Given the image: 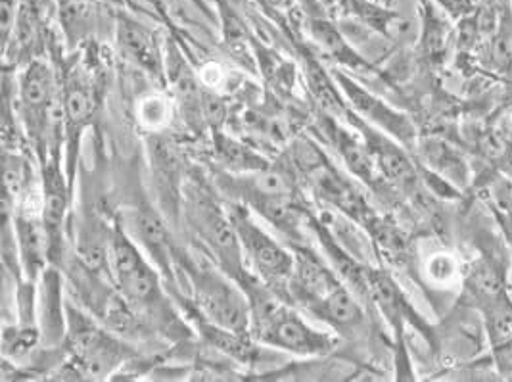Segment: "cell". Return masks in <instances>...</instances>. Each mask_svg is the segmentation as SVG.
<instances>
[{
    "label": "cell",
    "mask_w": 512,
    "mask_h": 382,
    "mask_svg": "<svg viewBox=\"0 0 512 382\" xmlns=\"http://www.w3.org/2000/svg\"><path fill=\"white\" fill-rule=\"evenodd\" d=\"M14 231L27 281L35 283L45 273L48 258L47 233L43 227V219L39 214L20 210V214L14 215Z\"/></svg>",
    "instance_id": "11"
},
{
    "label": "cell",
    "mask_w": 512,
    "mask_h": 382,
    "mask_svg": "<svg viewBox=\"0 0 512 382\" xmlns=\"http://www.w3.org/2000/svg\"><path fill=\"white\" fill-rule=\"evenodd\" d=\"M309 311L336 331H353L363 323V310L344 285L334 288L321 302L313 304Z\"/></svg>",
    "instance_id": "13"
},
{
    "label": "cell",
    "mask_w": 512,
    "mask_h": 382,
    "mask_svg": "<svg viewBox=\"0 0 512 382\" xmlns=\"http://www.w3.org/2000/svg\"><path fill=\"white\" fill-rule=\"evenodd\" d=\"M217 158L219 162L231 171L238 173H254L259 169L267 168V164L263 162L261 156H257L254 150H250L246 144L238 143L234 139H227L217 135Z\"/></svg>",
    "instance_id": "17"
},
{
    "label": "cell",
    "mask_w": 512,
    "mask_h": 382,
    "mask_svg": "<svg viewBox=\"0 0 512 382\" xmlns=\"http://www.w3.org/2000/svg\"><path fill=\"white\" fill-rule=\"evenodd\" d=\"M108 273L117 292L139 315L140 321H148L171 338L188 335L187 327L171 310V304L163 294L158 273L144 260L139 246L121 229H116L112 239L108 240Z\"/></svg>",
    "instance_id": "1"
},
{
    "label": "cell",
    "mask_w": 512,
    "mask_h": 382,
    "mask_svg": "<svg viewBox=\"0 0 512 382\" xmlns=\"http://www.w3.org/2000/svg\"><path fill=\"white\" fill-rule=\"evenodd\" d=\"M181 267L192 283V290L211 323L229 331L244 333L250 329V302L217 271L196 262H183Z\"/></svg>",
    "instance_id": "3"
},
{
    "label": "cell",
    "mask_w": 512,
    "mask_h": 382,
    "mask_svg": "<svg viewBox=\"0 0 512 382\" xmlns=\"http://www.w3.org/2000/svg\"><path fill=\"white\" fill-rule=\"evenodd\" d=\"M309 81L313 91L321 98V102H325L326 108H334V110H342V102L336 95L332 83L328 81L325 73L319 70V66H309Z\"/></svg>",
    "instance_id": "25"
},
{
    "label": "cell",
    "mask_w": 512,
    "mask_h": 382,
    "mask_svg": "<svg viewBox=\"0 0 512 382\" xmlns=\"http://www.w3.org/2000/svg\"><path fill=\"white\" fill-rule=\"evenodd\" d=\"M426 277L436 287H451L459 277V263L455 256L438 252L426 262Z\"/></svg>",
    "instance_id": "23"
},
{
    "label": "cell",
    "mask_w": 512,
    "mask_h": 382,
    "mask_svg": "<svg viewBox=\"0 0 512 382\" xmlns=\"http://www.w3.org/2000/svg\"><path fill=\"white\" fill-rule=\"evenodd\" d=\"M60 22L70 41H79L91 29L93 8L87 0H60Z\"/></svg>",
    "instance_id": "18"
},
{
    "label": "cell",
    "mask_w": 512,
    "mask_h": 382,
    "mask_svg": "<svg viewBox=\"0 0 512 382\" xmlns=\"http://www.w3.org/2000/svg\"><path fill=\"white\" fill-rule=\"evenodd\" d=\"M20 4L39 14L43 20H48L54 8V0H20Z\"/></svg>",
    "instance_id": "28"
},
{
    "label": "cell",
    "mask_w": 512,
    "mask_h": 382,
    "mask_svg": "<svg viewBox=\"0 0 512 382\" xmlns=\"http://www.w3.org/2000/svg\"><path fill=\"white\" fill-rule=\"evenodd\" d=\"M62 112L66 114L71 125H77V127H81L93 114V98H91L89 89L81 81H77V79L70 81V85L66 89V96H64Z\"/></svg>",
    "instance_id": "19"
},
{
    "label": "cell",
    "mask_w": 512,
    "mask_h": 382,
    "mask_svg": "<svg viewBox=\"0 0 512 382\" xmlns=\"http://www.w3.org/2000/svg\"><path fill=\"white\" fill-rule=\"evenodd\" d=\"M340 83L342 89L348 93L351 98V104L369 120L374 121L376 125H380L382 129L390 131L394 137L403 143H411L415 139V129L411 125V121L403 118L401 114L394 112L390 106H386L382 100L369 95L367 91H363L361 87H357L355 83H351L348 77L340 75Z\"/></svg>",
    "instance_id": "12"
},
{
    "label": "cell",
    "mask_w": 512,
    "mask_h": 382,
    "mask_svg": "<svg viewBox=\"0 0 512 382\" xmlns=\"http://www.w3.org/2000/svg\"><path fill=\"white\" fill-rule=\"evenodd\" d=\"M4 189L12 202L29 192V166L16 152H4Z\"/></svg>",
    "instance_id": "21"
},
{
    "label": "cell",
    "mask_w": 512,
    "mask_h": 382,
    "mask_svg": "<svg viewBox=\"0 0 512 382\" xmlns=\"http://www.w3.org/2000/svg\"><path fill=\"white\" fill-rule=\"evenodd\" d=\"M139 118L144 125L160 129L171 120V106L162 96H148L140 102Z\"/></svg>",
    "instance_id": "24"
},
{
    "label": "cell",
    "mask_w": 512,
    "mask_h": 382,
    "mask_svg": "<svg viewBox=\"0 0 512 382\" xmlns=\"http://www.w3.org/2000/svg\"><path fill=\"white\" fill-rule=\"evenodd\" d=\"M369 141V152L373 154L374 162L382 168L388 179L396 181L399 185H409L415 181V168L411 166L409 158L399 150V146L390 143L382 135H376L373 131H365Z\"/></svg>",
    "instance_id": "14"
},
{
    "label": "cell",
    "mask_w": 512,
    "mask_h": 382,
    "mask_svg": "<svg viewBox=\"0 0 512 382\" xmlns=\"http://www.w3.org/2000/svg\"><path fill=\"white\" fill-rule=\"evenodd\" d=\"M62 171L58 166V154L54 152L45 160V175H43V227L47 233L48 260L56 262L62 250V235H64V219L68 212V191L62 179Z\"/></svg>",
    "instance_id": "9"
},
{
    "label": "cell",
    "mask_w": 512,
    "mask_h": 382,
    "mask_svg": "<svg viewBox=\"0 0 512 382\" xmlns=\"http://www.w3.org/2000/svg\"><path fill=\"white\" fill-rule=\"evenodd\" d=\"M188 217L200 239L217 256L225 271L231 273L236 281H240L246 275L242 262L244 252L231 214H225L221 206L215 204L208 194L192 191L188 200Z\"/></svg>",
    "instance_id": "4"
},
{
    "label": "cell",
    "mask_w": 512,
    "mask_h": 382,
    "mask_svg": "<svg viewBox=\"0 0 512 382\" xmlns=\"http://www.w3.org/2000/svg\"><path fill=\"white\" fill-rule=\"evenodd\" d=\"M511 8H512V0H511Z\"/></svg>",
    "instance_id": "29"
},
{
    "label": "cell",
    "mask_w": 512,
    "mask_h": 382,
    "mask_svg": "<svg viewBox=\"0 0 512 382\" xmlns=\"http://www.w3.org/2000/svg\"><path fill=\"white\" fill-rule=\"evenodd\" d=\"M68 342L81 375L91 379L106 377L131 356L129 346L117 340L112 331L96 327L91 319L71 308Z\"/></svg>",
    "instance_id": "5"
},
{
    "label": "cell",
    "mask_w": 512,
    "mask_h": 382,
    "mask_svg": "<svg viewBox=\"0 0 512 382\" xmlns=\"http://www.w3.org/2000/svg\"><path fill=\"white\" fill-rule=\"evenodd\" d=\"M493 358L499 375L505 379H512V336L499 340L493 346Z\"/></svg>",
    "instance_id": "27"
},
{
    "label": "cell",
    "mask_w": 512,
    "mask_h": 382,
    "mask_svg": "<svg viewBox=\"0 0 512 382\" xmlns=\"http://www.w3.org/2000/svg\"><path fill=\"white\" fill-rule=\"evenodd\" d=\"M39 329L35 325H24L4 329V356L20 359L27 356L39 342Z\"/></svg>",
    "instance_id": "22"
},
{
    "label": "cell",
    "mask_w": 512,
    "mask_h": 382,
    "mask_svg": "<svg viewBox=\"0 0 512 382\" xmlns=\"http://www.w3.org/2000/svg\"><path fill=\"white\" fill-rule=\"evenodd\" d=\"M336 133V144L346 160V164L350 166L353 173H357L359 177L371 181L373 179V158L371 152H365L361 144L355 143L350 135L344 129H334Z\"/></svg>",
    "instance_id": "20"
},
{
    "label": "cell",
    "mask_w": 512,
    "mask_h": 382,
    "mask_svg": "<svg viewBox=\"0 0 512 382\" xmlns=\"http://www.w3.org/2000/svg\"><path fill=\"white\" fill-rule=\"evenodd\" d=\"M231 219L238 233L244 256L265 279L275 281V279H284L292 273L294 258L286 250H282L263 229H259L248 212L236 206L231 210Z\"/></svg>",
    "instance_id": "7"
},
{
    "label": "cell",
    "mask_w": 512,
    "mask_h": 382,
    "mask_svg": "<svg viewBox=\"0 0 512 382\" xmlns=\"http://www.w3.org/2000/svg\"><path fill=\"white\" fill-rule=\"evenodd\" d=\"M43 323L48 342H58L64 338V315L60 300V277L56 271L45 269L43 273Z\"/></svg>",
    "instance_id": "16"
},
{
    "label": "cell",
    "mask_w": 512,
    "mask_h": 382,
    "mask_svg": "<svg viewBox=\"0 0 512 382\" xmlns=\"http://www.w3.org/2000/svg\"><path fill=\"white\" fill-rule=\"evenodd\" d=\"M338 287H340V281L321 260H317L307 250H298L294 269L290 273V288L307 310L313 304L321 302L334 288Z\"/></svg>",
    "instance_id": "10"
},
{
    "label": "cell",
    "mask_w": 512,
    "mask_h": 382,
    "mask_svg": "<svg viewBox=\"0 0 512 382\" xmlns=\"http://www.w3.org/2000/svg\"><path fill=\"white\" fill-rule=\"evenodd\" d=\"M238 283L250 302V331L257 342L298 356H325L334 348L336 342L330 336L311 329L296 311L248 273Z\"/></svg>",
    "instance_id": "2"
},
{
    "label": "cell",
    "mask_w": 512,
    "mask_h": 382,
    "mask_svg": "<svg viewBox=\"0 0 512 382\" xmlns=\"http://www.w3.org/2000/svg\"><path fill=\"white\" fill-rule=\"evenodd\" d=\"M305 175L309 177L315 192L340 212L350 215L351 219L359 223H374V215L367 206L365 198L353 189L336 169L326 164L325 158H321L313 168L307 169Z\"/></svg>",
    "instance_id": "8"
},
{
    "label": "cell",
    "mask_w": 512,
    "mask_h": 382,
    "mask_svg": "<svg viewBox=\"0 0 512 382\" xmlns=\"http://www.w3.org/2000/svg\"><path fill=\"white\" fill-rule=\"evenodd\" d=\"M20 110L31 139L45 156L52 135V121L62 106H56V81L47 62L33 60L20 79Z\"/></svg>",
    "instance_id": "6"
},
{
    "label": "cell",
    "mask_w": 512,
    "mask_h": 382,
    "mask_svg": "<svg viewBox=\"0 0 512 382\" xmlns=\"http://www.w3.org/2000/svg\"><path fill=\"white\" fill-rule=\"evenodd\" d=\"M119 47L123 54L131 60H135L146 70L154 72L158 68V48L152 39V35L135 24V22H121L119 25Z\"/></svg>",
    "instance_id": "15"
},
{
    "label": "cell",
    "mask_w": 512,
    "mask_h": 382,
    "mask_svg": "<svg viewBox=\"0 0 512 382\" xmlns=\"http://www.w3.org/2000/svg\"><path fill=\"white\" fill-rule=\"evenodd\" d=\"M0 8H2V41H4V47L10 45V39L14 35V29L18 24V16H20V0H2L0 2Z\"/></svg>",
    "instance_id": "26"
}]
</instances>
